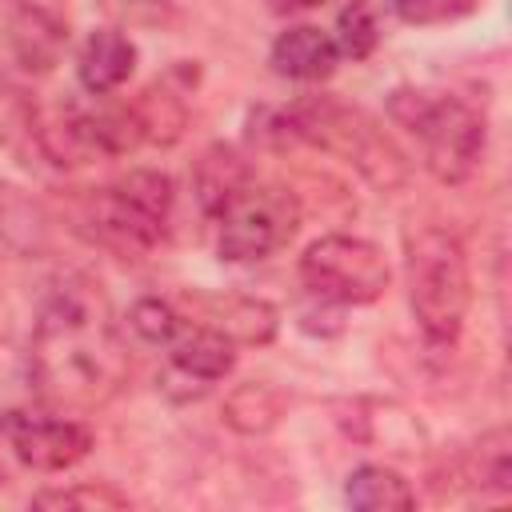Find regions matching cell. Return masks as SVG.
Returning <instances> with one entry per match:
<instances>
[{"label":"cell","instance_id":"16","mask_svg":"<svg viewBox=\"0 0 512 512\" xmlns=\"http://www.w3.org/2000/svg\"><path fill=\"white\" fill-rule=\"evenodd\" d=\"M384 36V16H380V4L376 0H348L336 16V52L348 56V60H368L376 52Z\"/></svg>","mask_w":512,"mask_h":512},{"label":"cell","instance_id":"7","mask_svg":"<svg viewBox=\"0 0 512 512\" xmlns=\"http://www.w3.org/2000/svg\"><path fill=\"white\" fill-rule=\"evenodd\" d=\"M8 436L20 476L64 472L92 452V428L68 412H20L8 408Z\"/></svg>","mask_w":512,"mask_h":512},{"label":"cell","instance_id":"21","mask_svg":"<svg viewBox=\"0 0 512 512\" xmlns=\"http://www.w3.org/2000/svg\"><path fill=\"white\" fill-rule=\"evenodd\" d=\"M320 4H328V0H268V8H272L276 16H296V12H312V8H320Z\"/></svg>","mask_w":512,"mask_h":512},{"label":"cell","instance_id":"14","mask_svg":"<svg viewBox=\"0 0 512 512\" xmlns=\"http://www.w3.org/2000/svg\"><path fill=\"white\" fill-rule=\"evenodd\" d=\"M252 180V172H248V164L232 152V148H224V144H212L200 160H196V172H192V192H196V200H200V208H204V216H216L244 184Z\"/></svg>","mask_w":512,"mask_h":512},{"label":"cell","instance_id":"2","mask_svg":"<svg viewBox=\"0 0 512 512\" xmlns=\"http://www.w3.org/2000/svg\"><path fill=\"white\" fill-rule=\"evenodd\" d=\"M404 260H408V304L424 340L432 348H452L472 304L464 244L444 228H416L404 236Z\"/></svg>","mask_w":512,"mask_h":512},{"label":"cell","instance_id":"22","mask_svg":"<svg viewBox=\"0 0 512 512\" xmlns=\"http://www.w3.org/2000/svg\"><path fill=\"white\" fill-rule=\"evenodd\" d=\"M16 8H36V12H52V16H68V0H12Z\"/></svg>","mask_w":512,"mask_h":512},{"label":"cell","instance_id":"10","mask_svg":"<svg viewBox=\"0 0 512 512\" xmlns=\"http://www.w3.org/2000/svg\"><path fill=\"white\" fill-rule=\"evenodd\" d=\"M136 72V40L124 28H96L76 52V80L88 96L120 92Z\"/></svg>","mask_w":512,"mask_h":512},{"label":"cell","instance_id":"8","mask_svg":"<svg viewBox=\"0 0 512 512\" xmlns=\"http://www.w3.org/2000/svg\"><path fill=\"white\" fill-rule=\"evenodd\" d=\"M176 308L196 320L208 324L216 332H224L236 348L240 344H268L276 336V308L260 296H240V292H192L180 296Z\"/></svg>","mask_w":512,"mask_h":512},{"label":"cell","instance_id":"1","mask_svg":"<svg viewBox=\"0 0 512 512\" xmlns=\"http://www.w3.org/2000/svg\"><path fill=\"white\" fill-rule=\"evenodd\" d=\"M28 380L52 412H92L128 380V344L112 300L92 276H64L36 312Z\"/></svg>","mask_w":512,"mask_h":512},{"label":"cell","instance_id":"19","mask_svg":"<svg viewBox=\"0 0 512 512\" xmlns=\"http://www.w3.org/2000/svg\"><path fill=\"white\" fill-rule=\"evenodd\" d=\"M472 8H476V0H396V16L404 24H416V28L452 24V20L468 16Z\"/></svg>","mask_w":512,"mask_h":512},{"label":"cell","instance_id":"4","mask_svg":"<svg viewBox=\"0 0 512 512\" xmlns=\"http://www.w3.org/2000/svg\"><path fill=\"white\" fill-rule=\"evenodd\" d=\"M176 184L160 168H132L92 192V228L120 256H148L168 240Z\"/></svg>","mask_w":512,"mask_h":512},{"label":"cell","instance_id":"13","mask_svg":"<svg viewBox=\"0 0 512 512\" xmlns=\"http://www.w3.org/2000/svg\"><path fill=\"white\" fill-rule=\"evenodd\" d=\"M344 500L360 512H408L416 508L412 484L388 464H360L344 480Z\"/></svg>","mask_w":512,"mask_h":512},{"label":"cell","instance_id":"18","mask_svg":"<svg viewBox=\"0 0 512 512\" xmlns=\"http://www.w3.org/2000/svg\"><path fill=\"white\" fill-rule=\"evenodd\" d=\"M36 508H128V496L116 492L112 484H68V488H44L32 496Z\"/></svg>","mask_w":512,"mask_h":512},{"label":"cell","instance_id":"6","mask_svg":"<svg viewBox=\"0 0 512 512\" xmlns=\"http://www.w3.org/2000/svg\"><path fill=\"white\" fill-rule=\"evenodd\" d=\"M300 280L316 300L352 308V304L380 300L392 272H388L384 252L372 240L348 236V232H328L304 248Z\"/></svg>","mask_w":512,"mask_h":512},{"label":"cell","instance_id":"11","mask_svg":"<svg viewBox=\"0 0 512 512\" xmlns=\"http://www.w3.org/2000/svg\"><path fill=\"white\" fill-rule=\"evenodd\" d=\"M268 64H272L276 76H288V80H300V84H316V80H328L336 72L340 52H336L332 32H324L316 24H292L272 40Z\"/></svg>","mask_w":512,"mask_h":512},{"label":"cell","instance_id":"9","mask_svg":"<svg viewBox=\"0 0 512 512\" xmlns=\"http://www.w3.org/2000/svg\"><path fill=\"white\" fill-rule=\"evenodd\" d=\"M232 368H236V344L224 332L184 316L180 336L168 344V376H164V384L180 380V384H188V396H200L216 380H224Z\"/></svg>","mask_w":512,"mask_h":512},{"label":"cell","instance_id":"15","mask_svg":"<svg viewBox=\"0 0 512 512\" xmlns=\"http://www.w3.org/2000/svg\"><path fill=\"white\" fill-rule=\"evenodd\" d=\"M468 480L488 500L512 496V436H508V428H492L480 436V444L468 456Z\"/></svg>","mask_w":512,"mask_h":512},{"label":"cell","instance_id":"12","mask_svg":"<svg viewBox=\"0 0 512 512\" xmlns=\"http://www.w3.org/2000/svg\"><path fill=\"white\" fill-rule=\"evenodd\" d=\"M8 48L24 72H48L68 48V16L16 8L8 20Z\"/></svg>","mask_w":512,"mask_h":512},{"label":"cell","instance_id":"3","mask_svg":"<svg viewBox=\"0 0 512 512\" xmlns=\"http://www.w3.org/2000/svg\"><path fill=\"white\" fill-rule=\"evenodd\" d=\"M388 116L416 136L424 168L440 184H464L484 160V120L456 96H436L424 88H396L388 96Z\"/></svg>","mask_w":512,"mask_h":512},{"label":"cell","instance_id":"5","mask_svg":"<svg viewBox=\"0 0 512 512\" xmlns=\"http://www.w3.org/2000/svg\"><path fill=\"white\" fill-rule=\"evenodd\" d=\"M216 252L224 264H256L288 248L300 232V200L292 188L248 180L216 216Z\"/></svg>","mask_w":512,"mask_h":512},{"label":"cell","instance_id":"17","mask_svg":"<svg viewBox=\"0 0 512 512\" xmlns=\"http://www.w3.org/2000/svg\"><path fill=\"white\" fill-rule=\"evenodd\" d=\"M128 328L140 344H152V348H168L180 328H184V312L176 308V300H164V296H144L128 308Z\"/></svg>","mask_w":512,"mask_h":512},{"label":"cell","instance_id":"20","mask_svg":"<svg viewBox=\"0 0 512 512\" xmlns=\"http://www.w3.org/2000/svg\"><path fill=\"white\" fill-rule=\"evenodd\" d=\"M20 476L16 456H12V436H8V408L0 412V484H12Z\"/></svg>","mask_w":512,"mask_h":512}]
</instances>
